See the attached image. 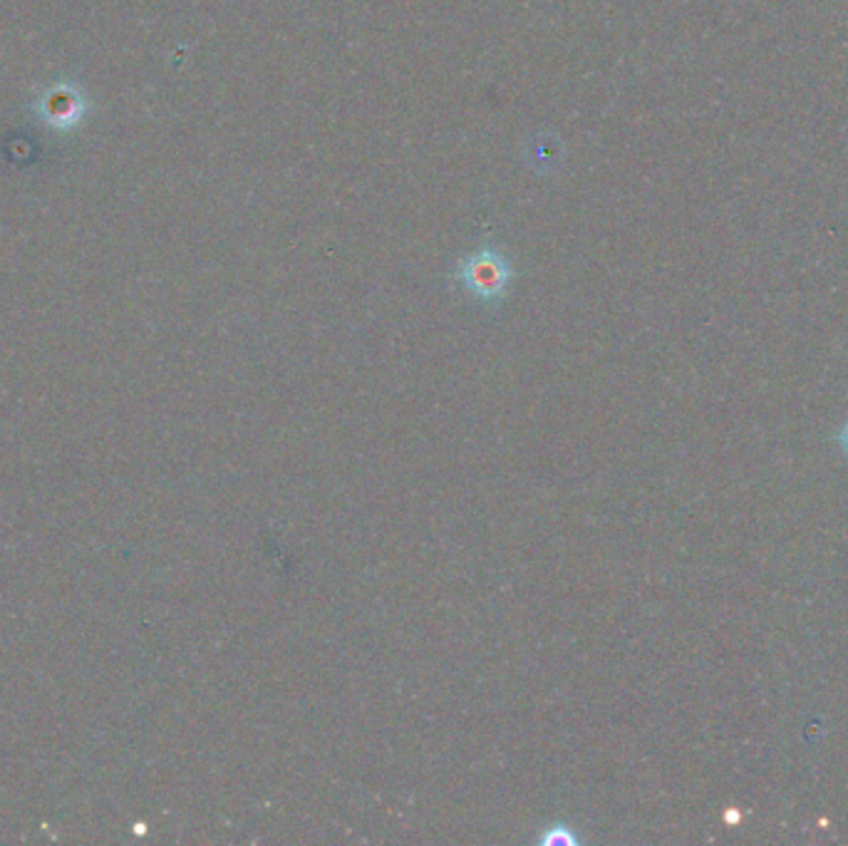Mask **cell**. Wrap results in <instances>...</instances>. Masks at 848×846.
<instances>
[{
  "instance_id": "6da1fadb",
  "label": "cell",
  "mask_w": 848,
  "mask_h": 846,
  "mask_svg": "<svg viewBox=\"0 0 848 846\" xmlns=\"http://www.w3.org/2000/svg\"><path fill=\"white\" fill-rule=\"evenodd\" d=\"M454 281L472 295L474 301L486 305H499L514 283V266L494 243H484L470 256L457 263Z\"/></svg>"
},
{
  "instance_id": "7a4b0ae2",
  "label": "cell",
  "mask_w": 848,
  "mask_h": 846,
  "mask_svg": "<svg viewBox=\"0 0 848 846\" xmlns=\"http://www.w3.org/2000/svg\"><path fill=\"white\" fill-rule=\"evenodd\" d=\"M534 844L536 846H581L583 837L568 819H554L544 824V827H538Z\"/></svg>"
},
{
  "instance_id": "3957f363",
  "label": "cell",
  "mask_w": 848,
  "mask_h": 846,
  "mask_svg": "<svg viewBox=\"0 0 848 846\" xmlns=\"http://www.w3.org/2000/svg\"><path fill=\"white\" fill-rule=\"evenodd\" d=\"M839 444H841V450H844V454L848 457V422H846V425L839 432Z\"/></svg>"
}]
</instances>
